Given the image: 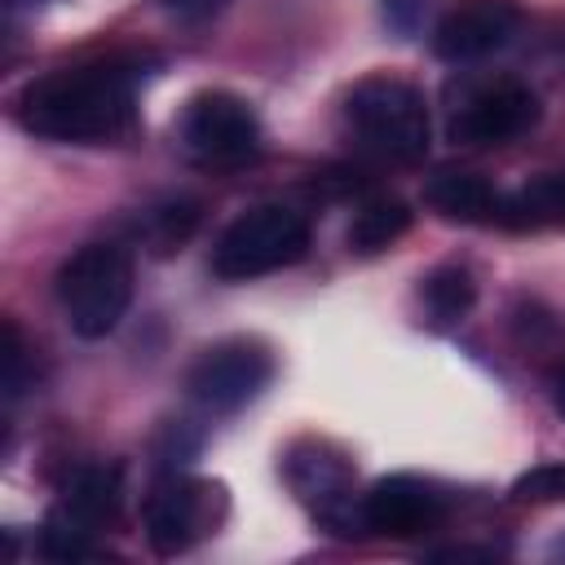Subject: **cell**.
<instances>
[{"mask_svg":"<svg viewBox=\"0 0 565 565\" xmlns=\"http://www.w3.org/2000/svg\"><path fill=\"white\" fill-rule=\"evenodd\" d=\"M508 212L525 221H565V177H539L508 203Z\"/></svg>","mask_w":565,"mask_h":565,"instance_id":"16","label":"cell"},{"mask_svg":"<svg viewBox=\"0 0 565 565\" xmlns=\"http://www.w3.org/2000/svg\"><path fill=\"white\" fill-rule=\"evenodd\" d=\"M362 530L411 539L446 521V499L419 477H384L362 494Z\"/></svg>","mask_w":565,"mask_h":565,"instance_id":"10","label":"cell"},{"mask_svg":"<svg viewBox=\"0 0 565 565\" xmlns=\"http://www.w3.org/2000/svg\"><path fill=\"white\" fill-rule=\"evenodd\" d=\"M57 305L75 335H110L132 305V256L119 243H88L57 269Z\"/></svg>","mask_w":565,"mask_h":565,"instance_id":"3","label":"cell"},{"mask_svg":"<svg viewBox=\"0 0 565 565\" xmlns=\"http://www.w3.org/2000/svg\"><path fill=\"white\" fill-rule=\"evenodd\" d=\"M411 230V212L406 203L397 199H371L353 212V225H349V247L362 252V256H375L384 247H393L402 234Z\"/></svg>","mask_w":565,"mask_h":565,"instance_id":"14","label":"cell"},{"mask_svg":"<svg viewBox=\"0 0 565 565\" xmlns=\"http://www.w3.org/2000/svg\"><path fill=\"white\" fill-rule=\"evenodd\" d=\"M419 296H424V309L433 313V322H459L472 309V300H477V282H472L468 269L441 265V269H433L424 278V291Z\"/></svg>","mask_w":565,"mask_h":565,"instance_id":"15","label":"cell"},{"mask_svg":"<svg viewBox=\"0 0 565 565\" xmlns=\"http://www.w3.org/2000/svg\"><path fill=\"white\" fill-rule=\"evenodd\" d=\"M309 252V225L300 212L282 203H260L225 225V234L212 247V269L225 282L260 278L274 269L296 265Z\"/></svg>","mask_w":565,"mask_h":565,"instance_id":"4","label":"cell"},{"mask_svg":"<svg viewBox=\"0 0 565 565\" xmlns=\"http://www.w3.org/2000/svg\"><path fill=\"white\" fill-rule=\"evenodd\" d=\"M344 128L362 150L393 163L419 159L433 132L424 93L397 75H371L353 84V93L344 97Z\"/></svg>","mask_w":565,"mask_h":565,"instance_id":"2","label":"cell"},{"mask_svg":"<svg viewBox=\"0 0 565 565\" xmlns=\"http://www.w3.org/2000/svg\"><path fill=\"white\" fill-rule=\"evenodd\" d=\"M291 472V486L300 490V499L327 521V525H344V516L353 512L358 525H362V508H353V477H349V463L340 455H327L322 446H309L291 455L287 463Z\"/></svg>","mask_w":565,"mask_h":565,"instance_id":"11","label":"cell"},{"mask_svg":"<svg viewBox=\"0 0 565 565\" xmlns=\"http://www.w3.org/2000/svg\"><path fill=\"white\" fill-rule=\"evenodd\" d=\"M207 521V490L199 481L172 477L163 481L146 503V530L159 552H181L203 534Z\"/></svg>","mask_w":565,"mask_h":565,"instance_id":"12","label":"cell"},{"mask_svg":"<svg viewBox=\"0 0 565 565\" xmlns=\"http://www.w3.org/2000/svg\"><path fill=\"white\" fill-rule=\"evenodd\" d=\"M552 406L561 411V419H565V371H556L552 375Z\"/></svg>","mask_w":565,"mask_h":565,"instance_id":"20","label":"cell"},{"mask_svg":"<svg viewBox=\"0 0 565 565\" xmlns=\"http://www.w3.org/2000/svg\"><path fill=\"white\" fill-rule=\"evenodd\" d=\"M181 146L203 168H238L260 150V119L234 93H199L181 115Z\"/></svg>","mask_w":565,"mask_h":565,"instance_id":"5","label":"cell"},{"mask_svg":"<svg viewBox=\"0 0 565 565\" xmlns=\"http://www.w3.org/2000/svg\"><path fill=\"white\" fill-rule=\"evenodd\" d=\"M132 102H137V71L119 57H97L26 84L18 97V119L35 137L93 146L128 128Z\"/></svg>","mask_w":565,"mask_h":565,"instance_id":"1","label":"cell"},{"mask_svg":"<svg viewBox=\"0 0 565 565\" xmlns=\"http://www.w3.org/2000/svg\"><path fill=\"white\" fill-rule=\"evenodd\" d=\"M521 31V4L516 0H459L441 13L433 31V49L446 62H481L512 44Z\"/></svg>","mask_w":565,"mask_h":565,"instance_id":"8","label":"cell"},{"mask_svg":"<svg viewBox=\"0 0 565 565\" xmlns=\"http://www.w3.org/2000/svg\"><path fill=\"white\" fill-rule=\"evenodd\" d=\"M159 9H163L168 18H177V22H203V18L221 13L225 0H159Z\"/></svg>","mask_w":565,"mask_h":565,"instance_id":"18","label":"cell"},{"mask_svg":"<svg viewBox=\"0 0 565 565\" xmlns=\"http://www.w3.org/2000/svg\"><path fill=\"white\" fill-rule=\"evenodd\" d=\"M512 494L516 499H534V503L565 499V463H539V468H530L525 477H516Z\"/></svg>","mask_w":565,"mask_h":565,"instance_id":"17","label":"cell"},{"mask_svg":"<svg viewBox=\"0 0 565 565\" xmlns=\"http://www.w3.org/2000/svg\"><path fill=\"white\" fill-rule=\"evenodd\" d=\"M534 119H539V97L516 79H499V84L477 88L459 106L450 132L455 141H468V146H503L530 132Z\"/></svg>","mask_w":565,"mask_h":565,"instance_id":"9","label":"cell"},{"mask_svg":"<svg viewBox=\"0 0 565 565\" xmlns=\"http://www.w3.org/2000/svg\"><path fill=\"white\" fill-rule=\"evenodd\" d=\"M119 508V472L115 468H79L71 486L62 490V503L44 530V552L49 556H88L93 534L115 516Z\"/></svg>","mask_w":565,"mask_h":565,"instance_id":"6","label":"cell"},{"mask_svg":"<svg viewBox=\"0 0 565 565\" xmlns=\"http://www.w3.org/2000/svg\"><path fill=\"white\" fill-rule=\"evenodd\" d=\"M424 13H428V0H384V18L397 31H419Z\"/></svg>","mask_w":565,"mask_h":565,"instance_id":"19","label":"cell"},{"mask_svg":"<svg viewBox=\"0 0 565 565\" xmlns=\"http://www.w3.org/2000/svg\"><path fill=\"white\" fill-rule=\"evenodd\" d=\"M269 375H274V362L260 344L225 340V344H212L190 366L185 388L203 411H238L269 384Z\"/></svg>","mask_w":565,"mask_h":565,"instance_id":"7","label":"cell"},{"mask_svg":"<svg viewBox=\"0 0 565 565\" xmlns=\"http://www.w3.org/2000/svg\"><path fill=\"white\" fill-rule=\"evenodd\" d=\"M424 199H428L441 216H450V221H490V216H499V207H503L499 190H494L486 177H477V172H437V177L428 181Z\"/></svg>","mask_w":565,"mask_h":565,"instance_id":"13","label":"cell"}]
</instances>
